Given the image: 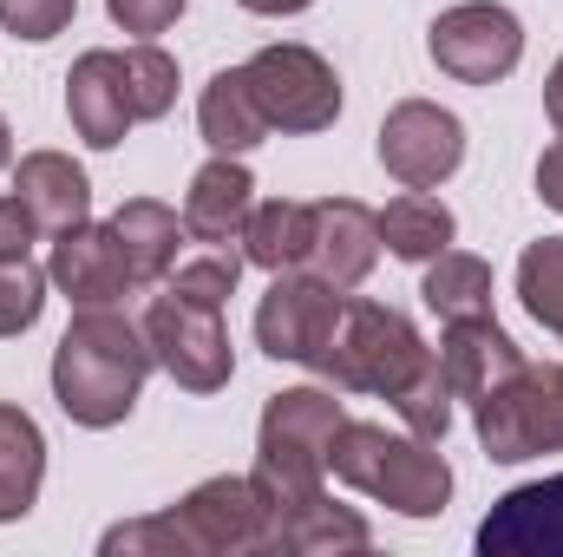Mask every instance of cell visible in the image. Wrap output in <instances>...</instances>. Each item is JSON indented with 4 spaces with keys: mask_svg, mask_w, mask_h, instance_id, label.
Segmentation results:
<instances>
[{
    "mask_svg": "<svg viewBox=\"0 0 563 557\" xmlns=\"http://www.w3.org/2000/svg\"><path fill=\"white\" fill-rule=\"evenodd\" d=\"M321 381H334L341 394H374L387 401L407 433L445 439L452 433V387L439 368V348H426L420 328L387 308V302H347L341 328L328 341Z\"/></svg>",
    "mask_w": 563,
    "mask_h": 557,
    "instance_id": "obj_1",
    "label": "cell"
},
{
    "mask_svg": "<svg viewBox=\"0 0 563 557\" xmlns=\"http://www.w3.org/2000/svg\"><path fill=\"white\" fill-rule=\"evenodd\" d=\"M157 354L144 341V321L119 308H73L59 348H53V401L86 433H112L132 419Z\"/></svg>",
    "mask_w": 563,
    "mask_h": 557,
    "instance_id": "obj_2",
    "label": "cell"
},
{
    "mask_svg": "<svg viewBox=\"0 0 563 557\" xmlns=\"http://www.w3.org/2000/svg\"><path fill=\"white\" fill-rule=\"evenodd\" d=\"M269 545V505L256 492L250 472H223V479H203L190 485L177 505L132 518V525H112L99 538V551L119 557H250Z\"/></svg>",
    "mask_w": 563,
    "mask_h": 557,
    "instance_id": "obj_3",
    "label": "cell"
},
{
    "mask_svg": "<svg viewBox=\"0 0 563 557\" xmlns=\"http://www.w3.org/2000/svg\"><path fill=\"white\" fill-rule=\"evenodd\" d=\"M347 407L334 401V387H282L269 394V407L256 419V492L269 505V525L282 512L308 505V499H328V446L341 433ZM269 551V545H263Z\"/></svg>",
    "mask_w": 563,
    "mask_h": 557,
    "instance_id": "obj_4",
    "label": "cell"
},
{
    "mask_svg": "<svg viewBox=\"0 0 563 557\" xmlns=\"http://www.w3.org/2000/svg\"><path fill=\"white\" fill-rule=\"evenodd\" d=\"M328 472L347 492H361L400 518H439L452 505V466H445L439 439L387 433L374 419H341V433L328 446Z\"/></svg>",
    "mask_w": 563,
    "mask_h": 557,
    "instance_id": "obj_5",
    "label": "cell"
},
{
    "mask_svg": "<svg viewBox=\"0 0 563 557\" xmlns=\"http://www.w3.org/2000/svg\"><path fill=\"white\" fill-rule=\"evenodd\" d=\"M472 426L492 466H525V459L563 452V361H544V368L525 361L505 387H492L472 407Z\"/></svg>",
    "mask_w": 563,
    "mask_h": 557,
    "instance_id": "obj_6",
    "label": "cell"
},
{
    "mask_svg": "<svg viewBox=\"0 0 563 557\" xmlns=\"http://www.w3.org/2000/svg\"><path fill=\"white\" fill-rule=\"evenodd\" d=\"M144 341L157 354V368L184 387V394H223L230 374H236V348H230V328H223V308H203L177 288L151 295L144 308Z\"/></svg>",
    "mask_w": 563,
    "mask_h": 557,
    "instance_id": "obj_7",
    "label": "cell"
},
{
    "mask_svg": "<svg viewBox=\"0 0 563 557\" xmlns=\"http://www.w3.org/2000/svg\"><path fill=\"white\" fill-rule=\"evenodd\" d=\"M243 79H250L269 132H295L301 139V132H328L341 119V73L301 40H276V46L250 53Z\"/></svg>",
    "mask_w": 563,
    "mask_h": 557,
    "instance_id": "obj_8",
    "label": "cell"
},
{
    "mask_svg": "<svg viewBox=\"0 0 563 557\" xmlns=\"http://www.w3.org/2000/svg\"><path fill=\"white\" fill-rule=\"evenodd\" d=\"M426 53L459 86H498L525 59V20L498 0H459L426 26Z\"/></svg>",
    "mask_w": 563,
    "mask_h": 557,
    "instance_id": "obj_9",
    "label": "cell"
},
{
    "mask_svg": "<svg viewBox=\"0 0 563 557\" xmlns=\"http://www.w3.org/2000/svg\"><path fill=\"white\" fill-rule=\"evenodd\" d=\"M341 308H347V288L308 276V270H288V276L269 282V295L256 302V348L269 361H288V368H314L328 361V341L341 328Z\"/></svg>",
    "mask_w": 563,
    "mask_h": 557,
    "instance_id": "obj_10",
    "label": "cell"
},
{
    "mask_svg": "<svg viewBox=\"0 0 563 557\" xmlns=\"http://www.w3.org/2000/svg\"><path fill=\"white\" fill-rule=\"evenodd\" d=\"M380 164L407 190H439L465 164V125H459V112H445L432 99H400L380 119Z\"/></svg>",
    "mask_w": 563,
    "mask_h": 557,
    "instance_id": "obj_11",
    "label": "cell"
},
{
    "mask_svg": "<svg viewBox=\"0 0 563 557\" xmlns=\"http://www.w3.org/2000/svg\"><path fill=\"white\" fill-rule=\"evenodd\" d=\"M46 276L53 288L73 302V308H119L139 276H132V263H125V250H119V237L106 230V223H79V230H66V237H53V256H46Z\"/></svg>",
    "mask_w": 563,
    "mask_h": 557,
    "instance_id": "obj_12",
    "label": "cell"
},
{
    "mask_svg": "<svg viewBox=\"0 0 563 557\" xmlns=\"http://www.w3.org/2000/svg\"><path fill=\"white\" fill-rule=\"evenodd\" d=\"M478 551L485 557H563V472L511 485L485 512Z\"/></svg>",
    "mask_w": 563,
    "mask_h": 557,
    "instance_id": "obj_13",
    "label": "cell"
},
{
    "mask_svg": "<svg viewBox=\"0 0 563 557\" xmlns=\"http://www.w3.org/2000/svg\"><path fill=\"white\" fill-rule=\"evenodd\" d=\"M66 119L92 151H119L125 132L139 125L132 99H125V59L112 46H92V53L73 59V73H66Z\"/></svg>",
    "mask_w": 563,
    "mask_h": 557,
    "instance_id": "obj_14",
    "label": "cell"
},
{
    "mask_svg": "<svg viewBox=\"0 0 563 557\" xmlns=\"http://www.w3.org/2000/svg\"><path fill=\"white\" fill-rule=\"evenodd\" d=\"M439 368H445V387H452V401L478 407L492 387H505V381L525 368V348H518V341L498 328V315H472V321H445Z\"/></svg>",
    "mask_w": 563,
    "mask_h": 557,
    "instance_id": "obj_15",
    "label": "cell"
},
{
    "mask_svg": "<svg viewBox=\"0 0 563 557\" xmlns=\"http://www.w3.org/2000/svg\"><path fill=\"white\" fill-rule=\"evenodd\" d=\"M380 263V210L354 204V197H321L314 204V250H308V276L334 282V288H361Z\"/></svg>",
    "mask_w": 563,
    "mask_h": 557,
    "instance_id": "obj_16",
    "label": "cell"
},
{
    "mask_svg": "<svg viewBox=\"0 0 563 557\" xmlns=\"http://www.w3.org/2000/svg\"><path fill=\"white\" fill-rule=\"evenodd\" d=\"M13 197L26 204L40 237H66V230H79L92 217V184L66 151H26L13 164Z\"/></svg>",
    "mask_w": 563,
    "mask_h": 557,
    "instance_id": "obj_17",
    "label": "cell"
},
{
    "mask_svg": "<svg viewBox=\"0 0 563 557\" xmlns=\"http://www.w3.org/2000/svg\"><path fill=\"white\" fill-rule=\"evenodd\" d=\"M250 210H256V177H250L243 157H223V151L184 190V230H190V243H243Z\"/></svg>",
    "mask_w": 563,
    "mask_h": 557,
    "instance_id": "obj_18",
    "label": "cell"
},
{
    "mask_svg": "<svg viewBox=\"0 0 563 557\" xmlns=\"http://www.w3.org/2000/svg\"><path fill=\"white\" fill-rule=\"evenodd\" d=\"M106 230L119 237V250H125L139 288L170 276V263H177V250H184V237H190L184 217H177L170 204H157V197H125V204L106 217Z\"/></svg>",
    "mask_w": 563,
    "mask_h": 557,
    "instance_id": "obj_19",
    "label": "cell"
},
{
    "mask_svg": "<svg viewBox=\"0 0 563 557\" xmlns=\"http://www.w3.org/2000/svg\"><path fill=\"white\" fill-rule=\"evenodd\" d=\"M197 132H203L210 151H223V157H243V151H256V144L269 139V119H263L243 66L210 73V86L197 92Z\"/></svg>",
    "mask_w": 563,
    "mask_h": 557,
    "instance_id": "obj_20",
    "label": "cell"
},
{
    "mask_svg": "<svg viewBox=\"0 0 563 557\" xmlns=\"http://www.w3.org/2000/svg\"><path fill=\"white\" fill-rule=\"evenodd\" d=\"M46 485V433L13 401H0V525H20Z\"/></svg>",
    "mask_w": 563,
    "mask_h": 557,
    "instance_id": "obj_21",
    "label": "cell"
},
{
    "mask_svg": "<svg viewBox=\"0 0 563 557\" xmlns=\"http://www.w3.org/2000/svg\"><path fill=\"white\" fill-rule=\"evenodd\" d=\"M308 250H314V204L301 197H269L250 210L243 223V263L288 276V270H308Z\"/></svg>",
    "mask_w": 563,
    "mask_h": 557,
    "instance_id": "obj_22",
    "label": "cell"
},
{
    "mask_svg": "<svg viewBox=\"0 0 563 557\" xmlns=\"http://www.w3.org/2000/svg\"><path fill=\"white\" fill-rule=\"evenodd\" d=\"M374 532L361 512L334 505V499H308L295 512H282L269 525V551H288V557H314V551H367Z\"/></svg>",
    "mask_w": 563,
    "mask_h": 557,
    "instance_id": "obj_23",
    "label": "cell"
},
{
    "mask_svg": "<svg viewBox=\"0 0 563 557\" xmlns=\"http://www.w3.org/2000/svg\"><path fill=\"white\" fill-rule=\"evenodd\" d=\"M459 237V217L432 197V190H400L387 210H380V250L400 256V263H432L439 250H452Z\"/></svg>",
    "mask_w": 563,
    "mask_h": 557,
    "instance_id": "obj_24",
    "label": "cell"
},
{
    "mask_svg": "<svg viewBox=\"0 0 563 557\" xmlns=\"http://www.w3.org/2000/svg\"><path fill=\"white\" fill-rule=\"evenodd\" d=\"M420 302L439 321H472V315H492V263L472 256V250H439L426 263Z\"/></svg>",
    "mask_w": 563,
    "mask_h": 557,
    "instance_id": "obj_25",
    "label": "cell"
},
{
    "mask_svg": "<svg viewBox=\"0 0 563 557\" xmlns=\"http://www.w3.org/2000/svg\"><path fill=\"white\" fill-rule=\"evenodd\" d=\"M236 282H243V250L236 243H190V256L170 263L164 288H177V295H190L203 308H223L236 295Z\"/></svg>",
    "mask_w": 563,
    "mask_h": 557,
    "instance_id": "obj_26",
    "label": "cell"
},
{
    "mask_svg": "<svg viewBox=\"0 0 563 557\" xmlns=\"http://www.w3.org/2000/svg\"><path fill=\"white\" fill-rule=\"evenodd\" d=\"M518 295H525L531 321L551 328V335L563 341V237L525 243V256H518Z\"/></svg>",
    "mask_w": 563,
    "mask_h": 557,
    "instance_id": "obj_27",
    "label": "cell"
},
{
    "mask_svg": "<svg viewBox=\"0 0 563 557\" xmlns=\"http://www.w3.org/2000/svg\"><path fill=\"white\" fill-rule=\"evenodd\" d=\"M125 99H132V119H164L177 106V59L157 46V40H132L125 53Z\"/></svg>",
    "mask_w": 563,
    "mask_h": 557,
    "instance_id": "obj_28",
    "label": "cell"
},
{
    "mask_svg": "<svg viewBox=\"0 0 563 557\" xmlns=\"http://www.w3.org/2000/svg\"><path fill=\"white\" fill-rule=\"evenodd\" d=\"M46 288H53V276H46L33 256H13V263H0V341H7V335H26V328L40 321V308H46Z\"/></svg>",
    "mask_w": 563,
    "mask_h": 557,
    "instance_id": "obj_29",
    "label": "cell"
},
{
    "mask_svg": "<svg viewBox=\"0 0 563 557\" xmlns=\"http://www.w3.org/2000/svg\"><path fill=\"white\" fill-rule=\"evenodd\" d=\"M73 13H79V0H0V26H7L13 40H26V46L66 33Z\"/></svg>",
    "mask_w": 563,
    "mask_h": 557,
    "instance_id": "obj_30",
    "label": "cell"
},
{
    "mask_svg": "<svg viewBox=\"0 0 563 557\" xmlns=\"http://www.w3.org/2000/svg\"><path fill=\"white\" fill-rule=\"evenodd\" d=\"M184 7H190V0H106L112 26L132 33V40H157V33H170Z\"/></svg>",
    "mask_w": 563,
    "mask_h": 557,
    "instance_id": "obj_31",
    "label": "cell"
},
{
    "mask_svg": "<svg viewBox=\"0 0 563 557\" xmlns=\"http://www.w3.org/2000/svg\"><path fill=\"white\" fill-rule=\"evenodd\" d=\"M33 237H40V223L26 217V204L20 197H0V263L33 256Z\"/></svg>",
    "mask_w": 563,
    "mask_h": 557,
    "instance_id": "obj_32",
    "label": "cell"
},
{
    "mask_svg": "<svg viewBox=\"0 0 563 557\" xmlns=\"http://www.w3.org/2000/svg\"><path fill=\"white\" fill-rule=\"evenodd\" d=\"M538 197L563 217V139L544 144V157H538Z\"/></svg>",
    "mask_w": 563,
    "mask_h": 557,
    "instance_id": "obj_33",
    "label": "cell"
},
{
    "mask_svg": "<svg viewBox=\"0 0 563 557\" xmlns=\"http://www.w3.org/2000/svg\"><path fill=\"white\" fill-rule=\"evenodd\" d=\"M243 13H263V20H295V13H308L314 0H236Z\"/></svg>",
    "mask_w": 563,
    "mask_h": 557,
    "instance_id": "obj_34",
    "label": "cell"
},
{
    "mask_svg": "<svg viewBox=\"0 0 563 557\" xmlns=\"http://www.w3.org/2000/svg\"><path fill=\"white\" fill-rule=\"evenodd\" d=\"M544 119L558 125V139H563V59L551 66V79H544Z\"/></svg>",
    "mask_w": 563,
    "mask_h": 557,
    "instance_id": "obj_35",
    "label": "cell"
},
{
    "mask_svg": "<svg viewBox=\"0 0 563 557\" xmlns=\"http://www.w3.org/2000/svg\"><path fill=\"white\" fill-rule=\"evenodd\" d=\"M7 164H13V125L0 119V171H7Z\"/></svg>",
    "mask_w": 563,
    "mask_h": 557,
    "instance_id": "obj_36",
    "label": "cell"
}]
</instances>
